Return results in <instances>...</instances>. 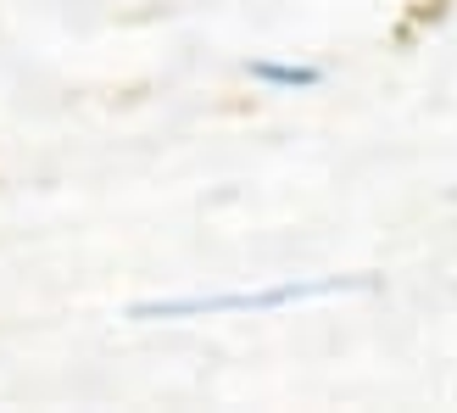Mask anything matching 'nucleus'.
<instances>
[{
	"mask_svg": "<svg viewBox=\"0 0 457 413\" xmlns=\"http://www.w3.org/2000/svg\"><path fill=\"white\" fill-rule=\"evenodd\" d=\"M374 274H329V280H285L268 291H218V296H156V302H134V324H162V318H218V313H279L302 302H324V296H352L374 291Z\"/></svg>",
	"mask_w": 457,
	"mask_h": 413,
	"instance_id": "obj_1",
	"label": "nucleus"
},
{
	"mask_svg": "<svg viewBox=\"0 0 457 413\" xmlns=\"http://www.w3.org/2000/svg\"><path fill=\"white\" fill-rule=\"evenodd\" d=\"M257 84H268V89H312V84H324V73L318 67H307V62H251L245 67Z\"/></svg>",
	"mask_w": 457,
	"mask_h": 413,
	"instance_id": "obj_2",
	"label": "nucleus"
}]
</instances>
